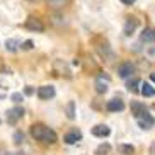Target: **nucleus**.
Listing matches in <instances>:
<instances>
[{
    "label": "nucleus",
    "mask_w": 155,
    "mask_h": 155,
    "mask_svg": "<svg viewBox=\"0 0 155 155\" xmlns=\"http://www.w3.org/2000/svg\"><path fill=\"white\" fill-rule=\"evenodd\" d=\"M31 137L34 138V140H38V141L50 143V145L56 143V140H58L56 133L53 131L51 128H48L46 124H41V123H36V124L31 126Z\"/></svg>",
    "instance_id": "nucleus-1"
},
{
    "label": "nucleus",
    "mask_w": 155,
    "mask_h": 155,
    "mask_svg": "<svg viewBox=\"0 0 155 155\" xmlns=\"http://www.w3.org/2000/svg\"><path fill=\"white\" fill-rule=\"evenodd\" d=\"M137 119V123H138V126L141 128V130H150V128H153L155 126V118L152 116L148 111H145V113H141L138 118H135Z\"/></svg>",
    "instance_id": "nucleus-2"
},
{
    "label": "nucleus",
    "mask_w": 155,
    "mask_h": 155,
    "mask_svg": "<svg viewBox=\"0 0 155 155\" xmlns=\"http://www.w3.org/2000/svg\"><path fill=\"white\" fill-rule=\"evenodd\" d=\"M24 28L28 29V31H32V32H43V31H45V24H43L38 17L31 15V17L26 19V22H24Z\"/></svg>",
    "instance_id": "nucleus-3"
},
{
    "label": "nucleus",
    "mask_w": 155,
    "mask_h": 155,
    "mask_svg": "<svg viewBox=\"0 0 155 155\" xmlns=\"http://www.w3.org/2000/svg\"><path fill=\"white\" fill-rule=\"evenodd\" d=\"M135 65L131 63V61H123V63H119L118 67V75L119 78H130L135 73Z\"/></svg>",
    "instance_id": "nucleus-4"
},
{
    "label": "nucleus",
    "mask_w": 155,
    "mask_h": 155,
    "mask_svg": "<svg viewBox=\"0 0 155 155\" xmlns=\"http://www.w3.org/2000/svg\"><path fill=\"white\" fill-rule=\"evenodd\" d=\"M24 116V107H21V106H15V107H12V109L7 111V123L9 124H15L19 121V119Z\"/></svg>",
    "instance_id": "nucleus-5"
},
{
    "label": "nucleus",
    "mask_w": 155,
    "mask_h": 155,
    "mask_svg": "<svg viewBox=\"0 0 155 155\" xmlns=\"http://www.w3.org/2000/svg\"><path fill=\"white\" fill-rule=\"evenodd\" d=\"M38 97L41 101H50V99H53L55 97V94H56V91H55V87L53 85H41L39 89H38Z\"/></svg>",
    "instance_id": "nucleus-6"
},
{
    "label": "nucleus",
    "mask_w": 155,
    "mask_h": 155,
    "mask_svg": "<svg viewBox=\"0 0 155 155\" xmlns=\"http://www.w3.org/2000/svg\"><path fill=\"white\" fill-rule=\"evenodd\" d=\"M82 140V131L78 130V128H72L67 135L63 137V141L67 145H73V143H77V141Z\"/></svg>",
    "instance_id": "nucleus-7"
},
{
    "label": "nucleus",
    "mask_w": 155,
    "mask_h": 155,
    "mask_svg": "<svg viewBox=\"0 0 155 155\" xmlns=\"http://www.w3.org/2000/svg\"><path fill=\"white\" fill-rule=\"evenodd\" d=\"M106 109L109 111V113H119V111L124 109V102L118 97H114V99L107 101V104H106Z\"/></svg>",
    "instance_id": "nucleus-8"
},
{
    "label": "nucleus",
    "mask_w": 155,
    "mask_h": 155,
    "mask_svg": "<svg viewBox=\"0 0 155 155\" xmlns=\"http://www.w3.org/2000/svg\"><path fill=\"white\" fill-rule=\"evenodd\" d=\"M92 135L97 138H106L111 135V130L109 126H106V124H96V126L92 128Z\"/></svg>",
    "instance_id": "nucleus-9"
},
{
    "label": "nucleus",
    "mask_w": 155,
    "mask_h": 155,
    "mask_svg": "<svg viewBox=\"0 0 155 155\" xmlns=\"http://www.w3.org/2000/svg\"><path fill=\"white\" fill-rule=\"evenodd\" d=\"M140 39L143 43H153L155 41V28H152V26L145 28L140 34Z\"/></svg>",
    "instance_id": "nucleus-10"
},
{
    "label": "nucleus",
    "mask_w": 155,
    "mask_h": 155,
    "mask_svg": "<svg viewBox=\"0 0 155 155\" xmlns=\"http://www.w3.org/2000/svg\"><path fill=\"white\" fill-rule=\"evenodd\" d=\"M130 109H131V114H133V116H135V118H138L141 113H145V111H147V106L143 104V102H140V101H131Z\"/></svg>",
    "instance_id": "nucleus-11"
},
{
    "label": "nucleus",
    "mask_w": 155,
    "mask_h": 155,
    "mask_svg": "<svg viewBox=\"0 0 155 155\" xmlns=\"http://www.w3.org/2000/svg\"><path fill=\"white\" fill-rule=\"evenodd\" d=\"M137 28H138V19H135V17H128L126 24H124V34H126V36H131Z\"/></svg>",
    "instance_id": "nucleus-12"
},
{
    "label": "nucleus",
    "mask_w": 155,
    "mask_h": 155,
    "mask_svg": "<svg viewBox=\"0 0 155 155\" xmlns=\"http://www.w3.org/2000/svg\"><path fill=\"white\" fill-rule=\"evenodd\" d=\"M140 85H141L140 92H141V94H143L145 97H153V96H155V87L152 85V84L143 82V84H140Z\"/></svg>",
    "instance_id": "nucleus-13"
},
{
    "label": "nucleus",
    "mask_w": 155,
    "mask_h": 155,
    "mask_svg": "<svg viewBox=\"0 0 155 155\" xmlns=\"http://www.w3.org/2000/svg\"><path fill=\"white\" fill-rule=\"evenodd\" d=\"M96 92L97 94H106L107 92V80L104 82V77H99L96 80Z\"/></svg>",
    "instance_id": "nucleus-14"
},
{
    "label": "nucleus",
    "mask_w": 155,
    "mask_h": 155,
    "mask_svg": "<svg viewBox=\"0 0 155 155\" xmlns=\"http://www.w3.org/2000/svg\"><path fill=\"white\" fill-rule=\"evenodd\" d=\"M118 152L121 155H133L135 153V147L128 145V143H121V145H118Z\"/></svg>",
    "instance_id": "nucleus-15"
},
{
    "label": "nucleus",
    "mask_w": 155,
    "mask_h": 155,
    "mask_svg": "<svg viewBox=\"0 0 155 155\" xmlns=\"http://www.w3.org/2000/svg\"><path fill=\"white\" fill-rule=\"evenodd\" d=\"M19 46H21V43H19L17 39H7V41H5V50L10 51V53L17 51V50H19Z\"/></svg>",
    "instance_id": "nucleus-16"
},
{
    "label": "nucleus",
    "mask_w": 155,
    "mask_h": 155,
    "mask_svg": "<svg viewBox=\"0 0 155 155\" xmlns=\"http://www.w3.org/2000/svg\"><path fill=\"white\" fill-rule=\"evenodd\" d=\"M46 2L51 9H63L65 5L68 4V0H46Z\"/></svg>",
    "instance_id": "nucleus-17"
},
{
    "label": "nucleus",
    "mask_w": 155,
    "mask_h": 155,
    "mask_svg": "<svg viewBox=\"0 0 155 155\" xmlns=\"http://www.w3.org/2000/svg\"><path fill=\"white\" fill-rule=\"evenodd\" d=\"M140 78H131L130 82L126 84V87H128V91L130 92H138V85H140Z\"/></svg>",
    "instance_id": "nucleus-18"
},
{
    "label": "nucleus",
    "mask_w": 155,
    "mask_h": 155,
    "mask_svg": "<svg viewBox=\"0 0 155 155\" xmlns=\"http://www.w3.org/2000/svg\"><path fill=\"white\" fill-rule=\"evenodd\" d=\"M109 150H111L109 143H102V145H99L96 148V155H106V153H109Z\"/></svg>",
    "instance_id": "nucleus-19"
},
{
    "label": "nucleus",
    "mask_w": 155,
    "mask_h": 155,
    "mask_svg": "<svg viewBox=\"0 0 155 155\" xmlns=\"http://www.w3.org/2000/svg\"><path fill=\"white\" fill-rule=\"evenodd\" d=\"M56 67H61V70H60V75H67V77H70V70L68 67H67V63H63L61 60H58V61H55Z\"/></svg>",
    "instance_id": "nucleus-20"
},
{
    "label": "nucleus",
    "mask_w": 155,
    "mask_h": 155,
    "mask_svg": "<svg viewBox=\"0 0 155 155\" xmlns=\"http://www.w3.org/2000/svg\"><path fill=\"white\" fill-rule=\"evenodd\" d=\"M67 116H68L70 119L75 118V102H68V104H67Z\"/></svg>",
    "instance_id": "nucleus-21"
},
{
    "label": "nucleus",
    "mask_w": 155,
    "mask_h": 155,
    "mask_svg": "<svg viewBox=\"0 0 155 155\" xmlns=\"http://www.w3.org/2000/svg\"><path fill=\"white\" fill-rule=\"evenodd\" d=\"M21 50H24V51H28V50H32L34 48V43L31 41V39H28V41H24V43H21V46H19Z\"/></svg>",
    "instance_id": "nucleus-22"
},
{
    "label": "nucleus",
    "mask_w": 155,
    "mask_h": 155,
    "mask_svg": "<svg viewBox=\"0 0 155 155\" xmlns=\"http://www.w3.org/2000/svg\"><path fill=\"white\" fill-rule=\"evenodd\" d=\"M24 141V133L22 131H15V135H14V143L15 145H21Z\"/></svg>",
    "instance_id": "nucleus-23"
},
{
    "label": "nucleus",
    "mask_w": 155,
    "mask_h": 155,
    "mask_svg": "<svg viewBox=\"0 0 155 155\" xmlns=\"http://www.w3.org/2000/svg\"><path fill=\"white\" fill-rule=\"evenodd\" d=\"M10 99L14 101V102H21V101L24 99V96H22V94H21V92H14V94L10 96Z\"/></svg>",
    "instance_id": "nucleus-24"
},
{
    "label": "nucleus",
    "mask_w": 155,
    "mask_h": 155,
    "mask_svg": "<svg viewBox=\"0 0 155 155\" xmlns=\"http://www.w3.org/2000/svg\"><path fill=\"white\" fill-rule=\"evenodd\" d=\"M7 96V91H5V87H0V99H4Z\"/></svg>",
    "instance_id": "nucleus-25"
},
{
    "label": "nucleus",
    "mask_w": 155,
    "mask_h": 155,
    "mask_svg": "<svg viewBox=\"0 0 155 155\" xmlns=\"http://www.w3.org/2000/svg\"><path fill=\"white\" fill-rule=\"evenodd\" d=\"M121 2H123L124 5H133L135 2H137V0H121Z\"/></svg>",
    "instance_id": "nucleus-26"
},
{
    "label": "nucleus",
    "mask_w": 155,
    "mask_h": 155,
    "mask_svg": "<svg viewBox=\"0 0 155 155\" xmlns=\"http://www.w3.org/2000/svg\"><path fill=\"white\" fill-rule=\"evenodd\" d=\"M26 94H28V96H31V94H34V89H31V87H28V89H26Z\"/></svg>",
    "instance_id": "nucleus-27"
},
{
    "label": "nucleus",
    "mask_w": 155,
    "mask_h": 155,
    "mask_svg": "<svg viewBox=\"0 0 155 155\" xmlns=\"http://www.w3.org/2000/svg\"><path fill=\"white\" fill-rule=\"evenodd\" d=\"M150 153H152V155H153V153H155V141H153V143H152V148H150Z\"/></svg>",
    "instance_id": "nucleus-28"
},
{
    "label": "nucleus",
    "mask_w": 155,
    "mask_h": 155,
    "mask_svg": "<svg viewBox=\"0 0 155 155\" xmlns=\"http://www.w3.org/2000/svg\"><path fill=\"white\" fill-rule=\"evenodd\" d=\"M150 78H152V82L155 84V72H153V73H150Z\"/></svg>",
    "instance_id": "nucleus-29"
},
{
    "label": "nucleus",
    "mask_w": 155,
    "mask_h": 155,
    "mask_svg": "<svg viewBox=\"0 0 155 155\" xmlns=\"http://www.w3.org/2000/svg\"><path fill=\"white\" fill-rule=\"evenodd\" d=\"M15 155H26V153H24V152H17Z\"/></svg>",
    "instance_id": "nucleus-30"
},
{
    "label": "nucleus",
    "mask_w": 155,
    "mask_h": 155,
    "mask_svg": "<svg viewBox=\"0 0 155 155\" xmlns=\"http://www.w3.org/2000/svg\"><path fill=\"white\" fill-rule=\"evenodd\" d=\"M4 155H12V153H9V152H7V153H4Z\"/></svg>",
    "instance_id": "nucleus-31"
},
{
    "label": "nucleus",
    "mask_w": 155,
    "mask_h": 155,
    "mask_svg": "<svg viewBox=\"0 0 155 155\" xmlns=\"http://www.w3.org/2000/svg\"><path fill=\"white\" fill-rule=\"evenodd\" d=\"M152 107H153V109H155V104H153V106H152Z\"/></svg>",
    "instance_id": "nucleus-32"
}]
</instances>
